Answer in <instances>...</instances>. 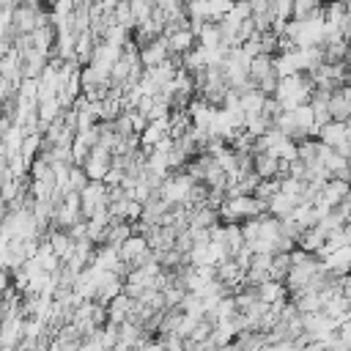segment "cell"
<instances>
[{
  "mask_svg": "<svg viewBox=\"0 0 351 351\" xmlns=\"http://www.w3.org/2000/svg\"><path fill=\"white\" fill-rule=\"evenodd\" d=\"M197 184H200V181H195V178L184 170V173L167 176L165 184L159 186V195H162V200H165L167 206H186V203H189V195H192V189H195Z\"/></svg>",
  "mask_w": 351,
  "mask_h": 351,
  "instance_id": "obj_1",
  "label": "cell"
},
{
  "mask_svg": "<svg viewBox=\"0 0 351 351\" xmlns=\"http://www.w3.org/2000/svg\"><path fill=\"white\" fill-rule=\"evenodd\" d=\"M173 55H170V47H167V38L162 36V38H156V41H151V44H145V47H140V63H143V69H154V66H162L165 60H170Z\"/></svg>",
  "mask_w": 351,
  "mask_h": 351,
  "instance_id": "obj_2",
  "label": "cell"
},
{
  "mask_svg": "<svg viewBox=\"0 0 351 351\" xmlns=\"http://www.w3.org/2000/svg\"><path fill=\"white\" fill-rule=\"evenodd\" d=\"M167 47H170L173 58H184L189 49L197 47V36H195L192 27H178L173 36H167Z\"/></svg>",
  "mask_w": 351,
  "mask_h": 351,
  "instance_id": "obj_3",
  "label": "cell"
},
{
  "mask_svg": "<svg viewBox=\"0 0 351 351\" xmlns=\"http://www.w3.org/2000/svg\"><path fill=\"white\" fill-rule=\"evenodd\" d=\"M321 197L332 206V208H337V206H343L348 197H351V181H343V178H329L326 184H324V189H321Z\"/></svg>",
  "mask_w": 351,
  "mask_h": 351,
  "instance_id": "obj_4",
  "label": "cell"
},
{
  "mask_svg": "<svg viewBox=\"0 0 351 351\" xmlns=\"http://www.w3.org/2000/svg\"><path fill=\"white\" fill-rule=\"evenodd\" d=\"M255 291H258V299L263 302V304H285V299H288V285L285 282H280V280H266V282H261V285H255Z\"/></svg>",
  "mask_w": 351,
  "mask_h": 351,
  "instance_id": "obj_5",
  "label": "cell"
},
{
  "mask_svg": "<svg viewBox=\"0 0 351 351\" xmlns=\"http://www.w3.org/2000/svg\"><path fill=\"white\" fill-rule=\"evenodd\" d=\"M299 203L291 197V195H285V192H277L271 200H266V214L269 217H274V219H288L291 214H293V208H296Z\"/></svg>",
  "mask_w": 351,
  "mask_h": 351,
  "instance_id": "obj_6",
  "label": "cell"
},
{
  "mask_svg": "<svg viewBox=\"0 0 351 351\" xmlns=\"http://www.w3.org/2000/svg\"><path fill=\"white\" fill-rule=\"evenodd\" d=\"M346 134H348V126H346L343 121H329L326 126H321L318 140H321L324 145H329V148H340V145L346 143Z\"/></svg>",
  "mask_w": 351,
  "mask_h": 351,
  "instance_id": "obj_7",
  "label": "cell"
},
{
  "mask_svg": "<svg viewBox=\"0 0 351 351\" xmlns=\"http://www.w3.org/2000/svg\"><path fill=\"white\" fill-rule=\"evenodd\" d=\"M266 101H269V96H266L263 90H258V88H252V90L241 93V110H244V115H247V118H250V115H263Z\"/></svg>",
  "mask_w": 351,
  "mask_h": 351,
  "instance_id": "obj_8",
  "label": "cell"
},
{
  "mask_svg": "<svg viewBox=\"0 0 351 351\" xmlns=\"http://www.w3.org/2000/svg\"><path fill=\"white\" fill-rule=\"evenodd\" d=\"M326 239H329V236L315 225V228H310V230L302 233V239H299V250H304V252H310V255H318V252L324 250Z\"/></svg>",
  "mask_w": 351,
  "mask_h": 351,
  "instance_id": "obj_9",
  "label": "cell"
},
{
  "mask_svg": "<svg viewBox=\"0 0 351 351\" xmlns=\"http://www.w3.org/2000/svg\"><path fill=\"white\" fill-rule=\"evenodd\" d=\"M329 110H332V121H343V123H348L351 121V96L346 93V90H335L332 93V104H329Z\"/></svg>",
  "mask_w": 351,
  "mask_h": 351,
  "instance_id": "obj_10",
  "label": "cell"
},
{
  "mask_svg": "<svg viewBox=\"0 0 351 351\" xmlns=\"http://www.w3.org/2000/svg\"><path fill=\"white\" fill-rule=\"evenodd\" d=\"M197 44H203V47H208V49L225 47V41H222V27H219V22H206V25H203V30L197 33Z\"/></svg>",
  "mask_w": 351,
  "mask_h": 351,
  "instance_id": "obj_11",
  "label": "cell"
},
{
  "mask_svg": "<svg viewBox=\"0 0 351 351\" xmlns=\"http://www.w3.org/2000/svg\"><path fill=\"white\" fill-rule=\"evenodd\" d=\"M271 74H274V55H258V58H252V66H250V77L255 80V85H258L261 80L271 77Z\"/></svg>",
  "mask_w": 351,
  "mask_h": 351,
  "instance_id": "obj_12",
  "label": "cell"
},
{
  "mask_svg": "<svg viewBox=\"0 0 351 351\" xmlns=\"http://www.w3.org/2000/svg\"><path fill=\"white\" fill-rule=\"evenodd\" d=\"M112 16H115V22L121 25V27H126V30H137V19H134V11H132V0H123V3H118L115 5V11H112Z\"/></svg>",
  "mask_w": 351,
  "mask_h": 351,
  "instance_id": "obj_13",
  "label": "cell"
},
{
  "mask_svg": "<svg viewBox=\"0 0 351 351\" xmlns=\"http://www.w3.org/2000/svg\"><path fill=\"white\" fill-rule=\"evenodd\" d=\"M186 14H189V19L208 22L211 19V5H208V0H189L186 3Z\"/></svg>",
  "mask_w": 351,
  "mask_h": 351,
  "instance_id": "obj_14",
  "label": "cell"
},
{
  "mask_svg": "<svg viewBox=\"0 0 351 351\" xmlns=\"http://www.w3.org/2000/svg\"><path fill=\"white\" fill-rule=\"evenodd\" d=\"M293 0H271V19H280V22H291L293 19Z\"/></svg>",
  "mask_w": 351,
  "mask_h": 351,
  "instance_id": "obj_15",
  "label": "cell"
},
{
  "mask_svg": "<svg viewBox=\"0 0 351 351\" xmlns=\"http://www.w3.org/2000/svg\"><path fill=\"white\" fill-rule=\"evenodd\" d=\"M208 5H211V19L208 22H222L233 11L236 0H208Z\"/></svg>",
  "mask_w": 351,
  "mask_h": 351,
  "instance_id": "obj_16",
  "label": "cell"
},
{
  "mask_svg": "<svg viewBox=\"0 0 351 351\" xmlns=\"http://www.w3.org/2000/svg\"><path fill=\"white\" fill-rule=\"evenodd\" d=\"M337 337H340L343 343H348V346H351V321L340 324V329H337Z\"/></svg>",
  "mask_w": 351,
  "mask_h": 351,
  "instance_id": "obj_17",
  "label": "cell"
},
{
  "mask_svg": "<svg viewBox=\"0 0 351 351\" xmlns=\"http://www.w3.org/2000/svg\"><path fill=\"white\" fill-rule=\"evenodd\" d=\"M22 3H25V0H22ZM27 3H38V5H41V3H49V5H52L55 0H27Z\"/></svg>",
  "mask_w": 351,
  "mask_h": 351,
  "instance_id": "obj_18",
  "label": "cell"
}]
</instances>
